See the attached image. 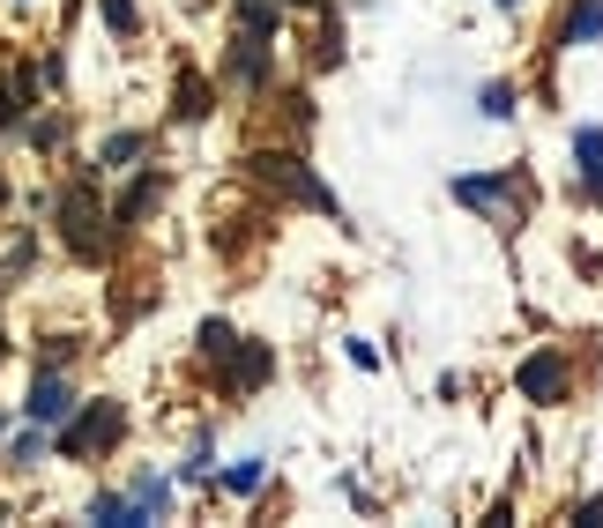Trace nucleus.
Returning <instances> with one entry per match:
<instances>
[{"label": "nucleus", "mask_w": 603, "mask_h": 528, "mask_svg": "<svg viewBox=\"0 0 603 528\" xmlns=\"http://www.w3.org/2000/svg\"><path fill=\"white\" fill-rule=\"evenodd\" d=\"M261 179H268V187H284L291 202H305V208H321V216H336V224H343V202H336V194H328V187H321L299 157H261Z\"/></svg>", "instance_id": "1"}, {"label": "nucleus", "mask_w": 603, "mask_h": 528, "mask_svg": "<svg viewBox=\"0 0 603 528\" xmlns=\"http://www.w3.org/2000/svg\"><path fill=\"white\" fill-rule=\"evenodd\" d=\"M120 440V403H97L89 417H75L68 432H60V447L68 454H89V447H112Z\"/></svg>", "instance_id": "2"}, {"label": "nucleus", "mask_w": 603, "mask_h": 528, "mask_svg": "<svg viewBox=\"0 0 603 528\" xmlns=\"http://www.w3.org/2000/svg\"><path fill=\"white\" fill-rule=\"evenodd\" d=\"M559 387H566V365L552 350H536V358L521 365V395H529V403H559Z\"/></svg>", "instance_id": "3"}, {"label": "nucleus", "mask_w": 603, "mask_h": 528, "mask_svg": "<svg viewBox=\"0 0 603 528\" xmlns=\"http://www.w3.org/2000/svg\"><path fill=\"white\" fill-rule=\"evenodd\" d=\"M60 224H68V245H75V253H97V208H89L83 187L60 202Z\"/></svg>", "instance_id": "4"}, {"label": "nucleus", "mask_w": 603, "mask_h": 528, "mask_svg": "<svg viewBox=\"0 0 603 528\" xmlns=\"http://www.w3.org/2000/svg\"><path fill=\"white\" fill-rule=\"evenodd\" d=\"M23 409H31L38 424H60V417L75 409V403H68V380H60V372H45L38 387H31V403H23Z\"/></svg>", "instance_id": "5"}, {"label": "nucleus", "mask_w": 603, "mask_h": 528, "mask_svg": "<svg viewBox=\"0 0 603 528\" xmlns=\"http://www.w3.org/2000/svg\"><path fill=\"white\" fill-rule=\"evenodd\" d=\"M515 194V179H455V202H470V208H499Z\"/></svg>", "instance_id": "6"}, {"label": "nucleus", "mask_w": 603, "mask_h": 528, "mask_svg": "<svg viewBox=\"0 0 603 528\" xmlns=\"http://www.w3.org/2000/svg\"><path fill=\"white\" fill-rule=\"evenodd\" d=\"M268 365H276V358H268V343H254V350H239V343H231V387H254V380H268Z\"/></svg>", "instance_id": "7"}, {"label": "nucleus", "mask_w": 603, "mask_h": 528, "mask_svg": "<svg viewBox=\"0 0 603 528\" xmlns=\"http://www.w3.org/2000/svg\"><path fill=\"white\" fill-rule=\"evenodd\" d=\"M566 38H603V0H574V15H566Z\"/></svg>", "instance_id": "8"}, {"label": "nucleus", "mask_w": 603, "mask_h": 528, "mask_svg": "<svg viewBox=\"0 0 603 528\" xmlns=\"http://www.w3.org/2000/svg\"><path fill=\"white\" fill-rule=\"evenodd\" d=\"M202 112H209V82L179 75V120H202Z\"/></svg>", "instance_id": "9"}, {"label": "nucleus", "mask_w": 603, "mask_h": 528, "mask_svg": "<svg viewBox=\"0 0 603 528\" xmlns=\"http://www.w3.org/2000/svg\"><path fill=\"white\" fill-rule=\"evenodd\" d=\"M574 157L581 171H603V127H574Z\"/></svg>", "instance_id": "10"}, {"label": "nucleus", "mask_w": 603, "mask_h": 528, "mask_svg": "<svg viewBox=\"0 0 603 528\" xmlns=\"http://www.w3.org/2000/svg\"><path fill=\"white\" fill-rule=\"evenodd\" d=\"M484 120H515V89H507V82L484 89Z\"/></svg>", "instance_id": "11"}, {"label": "nucleus", "mask_w": 603, "mask_h": 528, "mask_svg": "<svg viewBox=\"0 0 603 528\" xmlns=\"http://www.w3.org/2000/svg\"><path fill=\"white\" fill-rule=\"evenodd\" d=\"M231 343H239V335H231L224 321H209V327H202V350H209V358H231Z\"/></svg>", "instance_id": "12"}, {"label": "nucleus", "mask_w": 603, "mask_h": 528, "mask_svg": "<svg viewBox=\"0 0 603 528\" xmlns=\"http://www.w3.org/2000/svg\"><path fill=\"white\" fill-rule=\"evenodd\" d=\"M134 149H142V134H112V142H105V164H128Z\"/></svg>", "instance_id": "13"}, {"label": "nucleus", "mask_w": 603, "mask_h": 528, "mask_svg": "<svg viewBox=\"0 0 603 528\" xmlns=\"http://www.w3.org/2000/svg\"><path fill=\"white\" fill-rule=\"evenodd\" d=\"M105 23H112V31H134V8L128 0H105Z\"/></svg>", "instance_id": "14"}, {"label": "nucleus", "mask_w": 603, "mask_h": 528, "mask_svg": "<svg viewBox=\"0 0 603 528\" xmlns=\"http://www.w3.org/2000/svg\"><path fill=\"white\" fill-rule=\"evenodd\" d=\"M574 521H581V528H603V499H589V506H574Z\"/></svg>", "instance_id": "15"}, {"label": "nucleus", "mask_w": 603, "mask_h": 528, "mask_svg": "<svg viewBox=\"0 0 603 528\" xmlns=\"http://www.w3.org/2000/svg\"><path fill=\"white\" fill-rule=\"evenodd\" d=\"M8 120H15V105H8V82H0V127H8Z\"/></svg>", "instance_id": "16"}]
</instances>
